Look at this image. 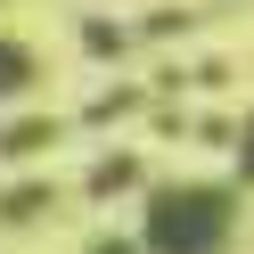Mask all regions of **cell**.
I'll return each mask as SVG.
<instances>
[{"label": "cell", "instance_id": "6da1fadb", "mask_svg": "<svg viewBox=\"0 0 254 254\" xmlns=\"http://www.w3.org/2000/svg\"><path fill=\"white\" fill-rule=\"evenodd\" d=\"M25 74H33V58H25V50H17V41H0V90H17V82H25Z\"/></svg>", "mask_w": 254, "mask_h": 254}]
</instances>
